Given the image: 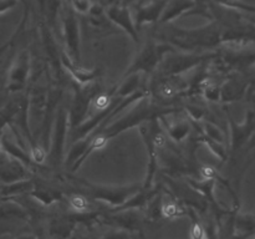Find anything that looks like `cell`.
Returning a JSON list of instances; mask_svg holds the SVG:
<instances>
[{"instance_id": "11", "label": "cell", "mask_w": 255, "mask_h": 239, "mask_svg": "<svg viewBox=\"0 0 255 239\" xmlns=\"http://www.w3.org/2000/svg\"><path fill=\"white\" fill-rule=\"evenodd\" d=\"M62 24H64V36L65 44H66V51H65V54L72 61L76 62V64H80L81 51H80L79 21H77L76 16H75V14L70 9H67L64 12Z\"/></svg>"}, {"instance_id": "24", "label": "cell", "mask_w": 255, "mask_h": 239, "mask_svg": "<svg viewBox=\"0 0 255 239\" xmlns=\"http://www.w3.org/2000/svg\"><path fill=\"white\" fill-rule=\"evenodd\" d=\"M194 5L192 0H168L166 7L163 10V14L161 16L162 22H168L171 20L178 17L182 12L187 11Z\"/></svg>"}, {"instance_id": "23", "label": "cell", "mask_w": 255, "mask_h": 239, "mask_svg": "<svg viewBox=\"0 0 255 239\" xmlns=\"http://www.w3.org/2000/svg\"><path fill=\"white\" fill-rule=\"evenodd\" d=\"M217 181L216 179H188V184L194 189L196 192L201 193L202 197L206 198L209 203L216 206L218 208V202H217L216 197H214V187H216Z\"/></svg>"}, {"instance_id": "17", "label": "cell", "mask_w": 255, "mask_h": 239, "mask_svg": "<svg viewBox=\"0 0 255 239\" xmlns=\"http://www.w3.org/2000/svg\"><path fill=\"white\" fill-rule=\"evenodd\" d=\"M107 219L119 229L124 231H139L142 227V214L138 209H126V211H114Z\"/></svg>"}, {"instance_id": "10", "label": "cell", "mask_w": 255, "mask_h": 239, "mask_svg": "<svg viewBox=\"0 0 255 239\" xmlns=\"http://www.w3.org/2000/svg\"><path fill=\"white\" fill-rule=\"evenodd\" d=\"M229 129H231V151L238 152L247 142L252 138L255 132V114L253 111L247 112L243 122H236L229 116Z\"/></svg>"}, {"instance_id": "28", "label": "cell", "mask_w": 255, "mask_h": 239, "mask_svg": "<svg viewBox=\"0 0 255 239\" xmlns=\"http://www.w3.org/2000/svg\"><path fill=\"white\" fill-rule=\"evenodd\" d=\"M75 223L76 222L72 221L71 218L65 219V221H56L50 227V233L54 238L69 239L75 228Z\"/></svg>"}, {"instance_id": "37", "label": "cell", "mask_w": 255, "mask_h": 239, "mask_svg": "<svg viewBox=\"0 0 255 239\" xmlns=\"http://www.w3.org/2000/svg\"><path fill=\"white\" fill-rule=\"evenodd\" d=\"M17 0H0V14L12 9L16 5Z\"/></svg>"}, {"instance_id": "21", "label": "cell", "mask_w": 255, "mask_h": 239, "mask_svg": "<svg viewBox=\"0 0 255 239\" xmlns=\"http://www.w3.org/2000/svg\"><path fill=\"white\" fill-rule=\"evenodd\" d=\"M255 233V216L238 214L234 218L233 234L236 239H246Z\"/></svg>"}, {"instance_id": "7", "label": "cell", "mask_w": 255, "mask_h": 239, "mask_svg": "<svg viewBox=\"0 0 255 239\" xmlns=\"http://www.w3.org/2000/svg\"><path fill=\"white\" fill-rule=\"evenodd\" d=\"M97 95V91L94 86H80L75 91L74 100H72L71 107L69 110V121L70 128L74 129L77 126L82 123L87 119L90 112V106L94 100V97Z\"/></svg>"}, {"instance_id": "5", "label": "cell", "mask_w": 255, "mask_h": 239, "mask_svg": "<svg viewBox=\"0 0 255 239\" xmlns=\"http://www.w3.org/2000/svg\"><path fill=\"white\" fill-rule=\"evenodd\" d=\"M172 50H174L173 47L167 44H159V42L153 41L148 42L139 50L136 57L132 60L131 65L126 70L124 76H127L129 74H136V72L149 76L157 71L164 55L168 54Z\"/></svg>"}, {"instance_id": "22", "label": "cell", "mask_w": 255, "mask_h": 239, "mask_svg": "<svg viewBox=\"0 0 255 239\" xmlns=\"http://www.w3.org/2000/svg\"><path fill=\"white\" fill-rule=\"evenodd\" d=\"M187 216V208L182 206L178 198L172 194H162V217L167 219H177Z\"/></svg>"}, {"instance_id": "16", "label": "cell", "mask_w": 255, "mask_h": 239, "mask_svg": "<svg viewBox=\"0 0 255 239\" xmlns=\"http://www.w3.org/2000/svg\"><path fill=\"white\" fill-rule=\"evenodd\" d=\"M60 62L61 66L66 70L70 74V76L80 85V86H86L94 82L97 77L100 76L99 69H85L80 64L72 61L65 52H62L61 57H60Z\"/></svg>"}, {"instance_id": "9", "label": "cell", "mask_w": 255, "mask_h": 239, "mask_svg": "<svg viewBox=\"0 0 255 239\" xmlns=\"http://www.w3.org/2000/svg\"><path fill=\"white\" fill-rule=\"evenodd\" d=\"M188 89L189 80L187 79V75L159 76L154 82L152 92L159 101H167L182 96L183 94H188Z\"/></svg>"}, {"instance_id": "25", "label": "cell", "mask_w": 255, "mask_h": 239, "mask_svg": "<svg viewBox=\"0 0 255 239\" xmlns=\"http://www.w3.org/2000/svg\"><path fill=\"white\" fill-rule=\"evenodd\" d=\"M30 196L37 202L42 204V206H51L55 202L61 201V193L55 189L46 188V187H35L30 191Z\"/></svg>"}, {"instance_id": "33", "label": "cell", "mask_w": 255, "mask_h": 239, "mask_svg": "<svg viewBox=\"0 0 255 239\" xmlns=\"http://www.w3.org/2000/svg\"><path fill=\"white\" fill-rule=\"evenodd\" d=\"M69 204L77 213H87L90 211V203L87 198L81 194H72L69 197Z\"/></svg>"}, {"instance_id": "18", "label": "cell", "mask_w": 255, "mask_h": 239, "mask_svg": "<svg viewBox=\"0 0 255 239\" xmlns=\"http://www.w3.org/2000/svg\"><path fill=\"white\" fill-rule=\"evenodd\" d=\"M247 86V82L241 77H231L223 85H221V101H239L246 95Z\"/></svg>"}, {"instance_id": "20", "label": "cell", "mask_w": 255, "mask_h": 239, "mask_svg": "<svg viewBox=\"0 0 255 239\" xmlns=\"http://www.w3.org/2000/svg\"><path fill=\"white\" fill-rule=\"evenodd\" d=\"M142 76L143 75L136 72V74H129L127 76H124L121 84L114 90V95L119 99H126L131 95L138 92L141 89Z\"/></svg>"}, {"instance_id": "8", "label": "cell", "mask_w": 255, "mask_h": 239, "mask_svg": "<svg viewBox=\"0 0 255 239\" xmlns=\"http://www.w3.org/2000/svg\"><path fill=\"white\" fill-rule=\"evenodd\" d=\"M31 70V56L27 50L16 55L9 67L6 77V90L9 92H17L24 89L29 80Z\"/></svg>"}, {"instance_id": "27", "label": "cell", "mask_w": 255, "mask_h": 239, "mask_svg": "<svg viewBox=\"0 0 255 239\" xmlns=\"http://www.w3.org/2000/svg\"><path fill=\"white\" fill-rule=\"evenodd\" d=\"M199 133L204 134L209 139H213V141L218 142V143H226V133L223 132V129L219 126H217L216 123H213V122L208 121V120H203L201 122Z\"/></svg>"}, {"instance_id": "12", "label": "cell", "mask_w": 255, "mask_h": 239, "mask_svg": "<svg viewBox=\"0 0 255 239\" xmlns=\"http://www.w3.org/2000/svg\"><path fill=\"white\" fill-rule=\"evenodd\" d=\"M30 179V172L25 164L0 152V184H10Z\"/></svg>"}, {"instance_id": "39", "label": "cell", "mask_w": 255, "mask_h": 239, "mask_svg": "<svg viewBox=\"0 0 255 239\" xmlns=\"http://www.w3.org/2000/svg\"><path fill=\"white\" fill-rule=\"evenodd\" d=\"M2 133H4V131H0V152H1V137H2Z\"/></svg>"}, {"instance_id": "36", "label": "cell", "mask_w": 255, "mask_h": 239, "mask_svg": "<svg viewBox=\"0 0 255 239\" xmlns=\"http://www.w3.org/2000/svg\"><path fill=\"white\" fill-rule=\"evenodd\" d=\"M72 5H74L75 10L79 12H82V14H87L91 10L92 5L90 0H71Z\"/></svg>"}, {"instance_id": "15", "label": "cell", "mask_w": 255, "mask_h": 239, "mask_svg": "<svg viewBox=\"0 0 255 239\" xmlns=\"http://www.w3.org/2000/svg\"><path fill=\"white\" fill-rule=\"evenodd\" d=\"M168 0H141L136 6V26L161 19Z\"/></svg>"}, {"instance_id": "13", "label": "cell", "mask_w": 255, "mask_h": 239, "mask_svg": "<svg viewBox=\"0 0 255 239\" xmlns=\"http://www.w3.org/2000/svg\"><path fill=\"white\" fill-rule=\"evenodd\" d=\"M173 114V112H172ZM172 114L163 115L158 119L162 128L166 131L169 138L174 143H181L187 137L191 134L192 131V122L187 117H177L172 119Z\"/></svg>"}, {"instance_id": "35", "label": "cell", "mask_w": 255, "mask_h": 239, "mask_svg": "<svg viewBox=\"0 0 255 239\" xmlns=\"http://www.w3.org/2000/svg\"><path fill=\"white\" fill-rule=\"evenodd\" d=\"M99 239H131V234L124 229H112Z\"/></svg>"}, {"instance_id": "19", "label": "cell", "mask_w": 255, "mask_h": 239, "mask_svg": "<svg viewBox=\"0 0 255 239\" xmlns=\"http://www.w3.org/2000/svg\"><path fill=\"white\" fill-rule=\"evenodd\" d=\"M1 151L5 152L6 154H9V156L12 157V158L21 162V163L25 164L27 168L31 167L32 159L31 157H30L29 152L25 149V147L21 146L19 142L12 141L11 138L5 136L4 133H2V137H1Z\"/></svg>"}, {"instance_id": "14", "label": "cell", "mask_w": 255, "mask_h": 239, "mask_svg": "<svg viewBox=\"0 0 255 239\" xmlns=\"http://www.w3.org/2000/svg\"><path fill=\"white\" fill-rule=\"evenodd\" d=\"M107 16L114 24L121 27L132 37L134 42L138 41V34H137V26L132 17L131 11L125 5H112L106 10Z\"/></svg>"}, {"instance_id": "4", "label": "cell", "mask_w": 255, "mask_h": 239, "mask_svg": "<svg viewBox=\"0 0 255 239\" xmlns=\"http://www.w3.org/2000/svg\"><path fill=\"white\" fill-rule=\"evenodd\" d=\"M217 55L214 54H199L196 51H176L172 50L164 55L159 64V76H178L186 75L187 72L193 71L199 65L204 64L207 60H213Z\"/></svg>"}, {"instance_id": "3", "label": "cell", "mask_w": 255, "mask_h": 239, "mask_svg": "<svg viewBox=\"0 0 255 239\" xmlns=\"http://www.w3.org/2000/svg\"><path fill=\"white\" fill-rule=\"evenodd\" d=\"M139 133L146 144L148 153V163H147V176L143 182V188H153L154 177L158 168V151L167 143L166 136L163 134V128L161 127L158 119L143 122L138 126Z\"/></svg>"}, {"instance_id": "34", "label": "cell", "mask_w": 255, "mask_h": 239, "mask_svg": "<svg viewBox=\"0 0 255 239\" xmlns=\"http://www.w3.org/2000/svg\"><path fill=\"white\" fill-rule=\"evenodd\" d=\"M184 111L188 115V119L191 120V122H202L204 120V115H206V110L203 107L194 104L186 105Z\"/></svg>"}, {"instance_id": "32", "label": "cell", "mask_w": 255, "mask_h": 239, "mask_svg": "<svg viewBox=\"0 0 255 239\" xmlns=\"http://www.w3.org/2000/svg\"><path fill=\"white\" fill-rule=\"evenodd\" d=\"M187 216H189L192 218V227L191 232H189L191 239H207L206 228L198 221V217H197L196 212L192 208H187Z\"/></svg>"}, {"instance_id": "30", "label": "cell", "mask_w": 255, "mask_h": 239, "mask_svg": "<svg viewBox=\"0 0 255 239\" xmlns=\"http://www.w3.org/2000/svg\"><path fill=\"white\" fill-rule=\"evenodd\" d=\"M199 94L204 96V99L212 102L221 101V85H217L216 82H212L209 77H207L199 89Z\"/></svg>"}, {"instance_id": "31", "label": "cell", "mask_w": 255, "mask_h": 239, "mask_svg": "<svg viewBox=\"0 0 255 239\" xmlns=\"http://www.w3.org/2000/svg\"><path fill=\"white\" fill-rule=\"evenodd\" d=\"M199 141H201L202 143L206 144V146L208 147L209 151H211L214 156L218 157L222 162L227 161V158H228V151H227L224 144L218 143V142L213 141V139H209L208 137H206L202 133H199Z\"/></svg>"}, {"instance_id": "26", "label": "cell", "mask_w": 255, "mask_h": 239, "mask_svg": "<svg viewBox=\"0 0 255 239\" xmlns=\"http://www.w3.org/2000/svg\"><path fill=\"white\" fill-rule=\"evenodd\" d=\"M34 188V183L31 179H25V181L15 182V183L10 184H0V194L2 197H14L19 196V194L29 192Z\"/></svg>"}, {"instance_id": "6", "label": "cell", "mask_w": 255, "mask_h": 239, "mask_svg": "<svg viewBox=\"0 0 255 239\" xmlns=\"http://www.w3.org/2000/svg\"><path fill=\"white\" fill-rule=\"evenodd\" d=\"M70 121H69V110L65 107H60L55 116L54 126H52L51 139L50 146L47 149V161L52 168H59L65 161V146H66V138L69 134Z\"/></svg>"}, {"instance_id": "2", "label": "cell", "mask_w": 255, "mask_h": 239, "mask_svg": "<svg viewBox=\"0 0 255 239\" xmlns=\"http://www.w3.org/2000/svg\"><path fill=\"white\" fill-rule=\"evenodd\" d=\"M79 187H81L84 193L87 197L96 201L105 202L112 207V209H117L124 206L133 194L141 191L143 187L142 183H129L121 184V186H115V184H100L92 183V182L85 181L82 178H72Z\"/></svg>"}, {"instance_id": "1", "label": "cell", "mask_w": 255, "mask_h": 239, "mask_svg": "<svg viewBox=\"0 0 255 239\" xmlns=\"http://www.w3.org/2000/svg\"><path fill=\"white\" fill-rule=\"evenodd\" d=\"M177 111H181V110L177 109V107L157 104V101H154L152 97H149L148 94L143 99L138 100L132 106H129L128 111L122 115L119 120L110 122V123H107L106 126L102 127L99 131L94 132V133H101L107 139H111L121 134L126 129L132 128V127H138L143 122L157 120L161 116H163V115H168Z\"/></svg>"}, {"instance_id": "29", "label": "cell", "mask_w": 255, "mask_h": 239, "mask_svg": "<svg viewBox=\"0 0 255 239\" xmlns=\"http://www.w3.org/2000/svg\"><path fill=\"white\" fill-rule=\"evenodd\" d=\"M26 218V212L15 203L0 204V221L7 219H24Z\"/></svg>"}, {"instance_id": "38", "label": "cell", "mask_w": 255, "mask_h": 239, "mask_svg": "<svg viewBox=\"0 0 255 239\" xmlns=\"http://www.w3.org/2000/svg\"><path fill=\"white\" fill-rule=\"evenodd\" d=\"M16 239H39L35 234H22V236L17 237Z\"/></svg>"}]
</instances>
